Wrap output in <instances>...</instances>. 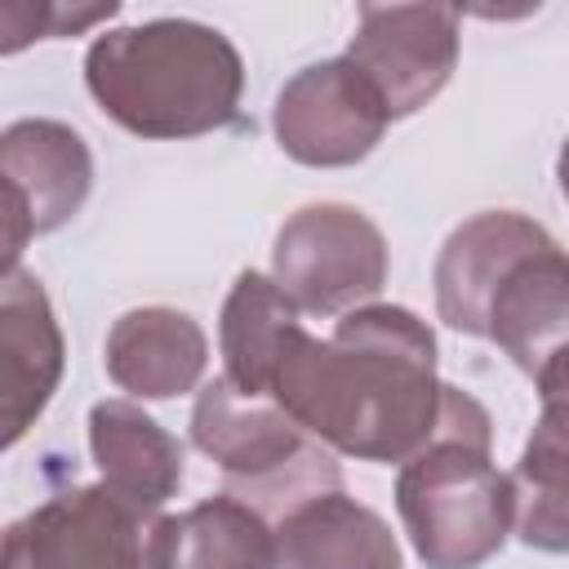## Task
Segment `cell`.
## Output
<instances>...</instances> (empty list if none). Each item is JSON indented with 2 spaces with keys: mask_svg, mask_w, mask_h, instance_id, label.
Listing matches in <instances>:
<instances>
[{
  "mask_svg": "<svg viewBox=\"0 0 569 569\" xmlns=\"http://www.w3.org/2000/svg\"><path fill=\"white\" fill-rule=\"evenodd\" d=\"M271 400L325 449L360 462H409L436 436L485 418V405L436 373V333L409 307L369 302L329 338L293 329Z\"/></svg>",
  "mask_w": 569,
  "mask_h": 569,
  "instance_id": "cell-1",
  "label": "cell"
},
{
  "mask_svg": "<svg viewBox=\"0 0 569 569\" xmlns=\"http://www.w3.org/2000/svg\"><path fill=\"white\" fill-rule=\"evenodd\" d=\"M84 89L133 138L178 142L227 129L240 116V49L196 18H147L93 36Z\"/></svg>",
  "mask_w": 569,
  "mask_h": 569,
  "instance_id": "cell-2",
  "label": "cell"
},
{
  "mask_svg": "<svg viewBox=\"0 0 569 569\" xmlns=\"http://www.w3.org/2000/svg\"><path fill=\"white\" fill-rule=\"evenodd\" d=\"M493 422L436 436L396 476V511L427 569H480L516 533V485L493 467Z\"/></svg>",
  "mask_w": 569,
  "mask_h": 569,
  "instance_id": "cell-3",
  "label": "cell"
},
{
  "mask_svg": "<svg viewBox=\"0 0 569 569\" xmlns=\"http://www.w3.org/2000/svg\"><path fill=\"white\" fill-rule=\"evenodd\" d=\"M191 445L218 462L227 493L267 520H284L293 507L342 489V467L316 436H307L276 400L244 396L227 378L196 391Z\"/></svg>",
  "mask_w": 569,
  "mask_h": 569,
  "instance_id": "cell-4",
  "label": "cell"
},
{
  "mask_svg": "<svg viewBox=\"0 0 569 569\" xmlns=\"http://www.w3.org/2000/svg\"><path fill=\"white\" fill-rule=\"evenodd\" d=\"M271 280L298 311L347 316L387 284V240L351 204H307L284 218L271 244Z\"/></svg>",
  "mask_w": 569,
  "mask_h": 569,
  "instance_id": "cell-5",
  "label": "cell"
},
{
  "mask_svg": "<svg viewBox=\"0 0 569 569\" xmlns=\"http://www.w3.org/2000/svg\"><path fill=\"white\" fill-rule=\"evenodd\" d=\"M147 538L151 520L107 485H71L4 529L0 569H151Z\"/></svg>",
  "mask_w": 569,
  "mask_h": 569,
  "instance_id": "cell-6",
  "label": "cell"
},
{
  "mask_svg": "<svg viewBox=\"0 0 569 569\" xmlns=\"http://www.w3.org/2000/svg\"><path fill=\"white\" fill-rule=\"evenodd\" d=\"M387 124L391 116L378 89L347 58H320L293 71L271 107L280 151L311 169H347L365 160L382 142Z\"/></svg>",
  "mask_w": 569,
  "mask_h": 569,
  "instance_id": "cell-7",
  "label": "cell"
},
{
  "mask_svg": "<svg viewBox=\"0 0 569 569\" xmlns=\"http://www.w3.org/2000/svg\"><path fill=\"white\" fill-rule=\"evenodd\" d=\"M0 178H4V258L18 267L27 240L67 227L93 191L89 142L44 116L13 120L0 133Z\"/></svg>",
  "mask_w": 569,
  "mask_h": 569,
  "instance_id": "cell-8",
  "label": "cell"
},
{
  "mask_svg": "<svg viewBox=\"0 0 569 569\" xmlns=\"http://www.w3.org/2000/svg\"><path fill=\"white\" fill-rule=\"evenodd\" d=\"M382 98L391 120L427 107L458 67L453 4H360L342 53Z\"/></svg>",
  "mask_w": 569,
  "mask_h": 569,
  "instance_id": "cell-9",
  "label": "cell"
},
{
  "mask_svg": "<svg viewBox=\"0 0 569 569\" xmlns=\"http://www.w3.org/2000/svg\"><path fill=\"white\" fill-rule=\"evenodd\" d=\"M547 240H551L547 227L516 209H485L458 222L445 236L436 271H431L440 320L467 338H485V307L498 280L511 271V262H520Z\"/></svg>",
  "mask_w": 569,
  "mask_h": 569,
  "instance_id": "cell-10",
  "label": "cell"
},
{
  "mask_svg": "<svg viewBox=\"0 0 569 569\" xmlns=\"http://www.w3.org/2000/svg\"><path fill=\"white\" fill-rule=\"evenodd\" d=\"M0 365H4V405H0L4 449H13L53 400L67 365V347L49 293L22 267H4L0 280Z\"/></svg>",
  "mask_w": 569,
  "mask_h": 569,
  "instance_id": "cell-11",
  "label": "cell"
},
{
  "mask_svg": "<svg viewBox=\"0 0 569 569\" xmlns=\"http://www.w3.org/2000/svg\"><path fill=\"white\" fill-rule=\"evenodd\" d=\"M485 338L529 378L569 347V253L556 240L511 262L498 280L485 307Z\"/></svg>",
  "mask_w": 569,
  "mask_h": 569,
  "instance_id": "cell-12",
  "label": "cell"
},
{
  "mask_svg": "<svg viewBox=\"0 0 569 569\" xmlns=\"http://www.w3.org/2000/svg\"><path fill=\"white\" fill-rule=\"evenodd\" d=\"M209 365L204 329L178 307H133L102 342L107 378L138 400H173L200 387Z\"/></svg>",
  "mask_w": 569,
  "mask_h": 569,
  "instance_id": "cell-13",
  "label": "cell"
},
{
  "mask_svg": "<svg viewBox=\"0 0 569 569\" xmlns=\"http://www.w3.org/2000/svg\"><path fill=\"white\" fill-rule=\"evenodd\" d=\"M89 453L98 485L147 520H160L182 485V445L133 400H98L89 409Z\"/></svg>",
  "mask_w": 569,
  "mask_h": 569,
  "instance_id": "cell-14",
  "label": "cell"
},
{
  "mask_svg": "<svg viewBox=\"0 0 569 569\" xmlns=\"http://www.w3.org/2000/svg\"><path fill=\"white\" fill-rule=\"evenodd\" d=\"M276 569H405L391 525L333 489L276 520Z\"/></svg>",
  "mask_w": 569,
  "mask_h": 569,
  "instance_id": "cell-15",
  "label": "cell"
},
{
  "mask_svg": "<svg viewBox=\"0 0 569 569\" xmlns=\"http://www.w3.org/2000/svg\"><path fill=\"white\" fill-rule=\"evenodd\" d=\"M151 569H276V529L231 493H213L178 516L151 520Z\"/></svg>",
  "mask_w": 569,
  "mask_h": 569,
  "instance_id": "cell-16",
  "label": "cell"
},
{
  "mask_svg": "<svg viewBox=\"0 0 569 569\" xmlns=\"http://www.w3.org/2000/svg\"><path fill=\"white\" fill-rule=\"evenodd\" d=\"M293 329H302V311L284 298V289L262 271H240L218 316L222 378L244 396L271 400L276 369Z\"/></svg>",
  "mask_w": 569,
  "mask_h": 569,
  "instance_id": "cell-17",
  "label": "cell"
},
{
  "mask_svg": "<svg viewBox=\"0 0 569 569\" xmlns=\"http://www.w3.org/2000/svg\"><path fill=\"white\" fill-rule=\"evenodd\" d=\"M516 485V538L547 556H569V422L538 413L520 462Z\"/></svg>",
  "mask_w": 569,
  "mask_h": 569,
  "instance_id": "cell-18",
  "label": "cell"
},
{
  "mask_svg": "<svg viewBox=\"0 0 569 569\" xmlns=\"http://www.w3.org/2000/svg\"><path fill=\"white\" fill-rule=\"evenodd\" d=\"M4 13L9 18H27V27L22 31H13V36H4V53H18L27 40H53V36H76V31H84V27H93V22H107V18H116L120 13V4L116 0H107V4H84V9H67V4H4Z\"/></svg>",
  "mask_w": 569,
  "mask_h": 569,
  "instance_id": "cell-19",
  "label": "cell"
},
{
  "mask_svg": "<svg viewBox=\"0 0 569 569\" xmlns=\"http://www.w3.org/2000/svg\"><path fill=\"white\" fill-rule=\"evenodd\" d=\"M556 178H560V196L569 200V138L560 142V156H556Z\"/></svg>",
  "mask_w": 569,
  "mask_h": 569,
  "instance_id": "cell-20",
  "label": "cell"
}]
</instances>
